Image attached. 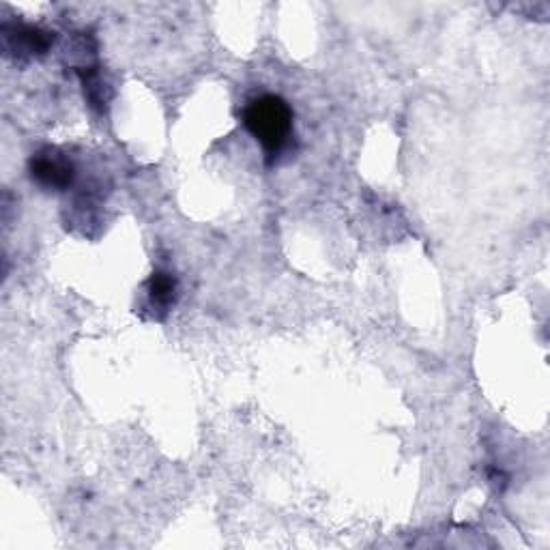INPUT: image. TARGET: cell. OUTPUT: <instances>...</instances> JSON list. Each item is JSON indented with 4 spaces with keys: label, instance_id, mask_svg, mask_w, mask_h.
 <instances>
[{
    "label": "cell",
    "instance_id": "cell-4",
    "mask_svg": "<svg viewBox=\"0 0 550 550\" xmlns=\"http://www.w3.org/2000/svg\"><path fill=\"white\" fill-rule=\"evenodd\" d=\"M149 299L151 306L159 310H168L177 299V280L166 271H157L149 280Z\"/></svg>",
    "mask_w": 550,
    "mask_h": 550
},
{
    "label": "cell",
    "instance_id": "cell-2",
    "mask_svg": "<svg viewBox=\"0 0 550 550\" xmlns=\"http://www.w3.org/2000/svg\"><path fill=\"white\" fill-rule=\"evenodd\" d=\"M31 177L43 190L63 192L74 183L76 170L67 157L54 151H43L31 159Z\"/></svg>",
    "mask_w": 550,
    "mask_h": 550
},
{
    "label": "cell",
    "instance_id": "cell-3",
    "mask_svg": "<svg viewBox=\"0 0 550 550\" xmlns=\"http://www.w3.org/2000/svg\"><path fill=\"white\" fill-rule=\"evenodd\" d=\"M5 43L11 52L39 56L50 50V33L33 26H16L13 31H5Z\"/></svg>",
    "mask_w": 550,
    "mask_h": 550
},
{
    "label": "cell",
    "instance_id": "cell-1",
    "mask_svg": "<svg viewBox=\"0 0 550 550\" xmlns=\"http://www.w3.org/2000/svg\"><path fill=\"white\" fill-rule=\"evenodd\" d=\"M248 132L263 144L269 157L280 155L293 132V112L278 95H263L252 99L243 112Z\"/></svg>",
    "mask_w": 550,
    "mask_h": 550
}]
</instances>
